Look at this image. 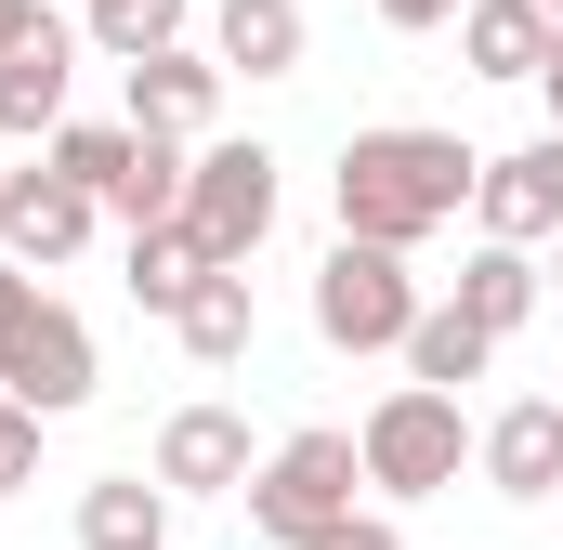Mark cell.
<instances>
[{"instance_id":"6da1fadb","label":"cell","mask_w":563,"mask_h":550,"mask_svg":"<svg viewBox=\"0 0 563 550\" xmlns=\"http://www.w3.org/2000/svg\"><path fill=\"white\" fill-rule=\"evenodd\" d=\"M485 157L459 132H420V119H380V132H341V170H328V210L354 250H420L472 210Z\"/></svg>"},{"instance_id":"277c9868","label":"cell","mask_w":563,"mask_h":550,"mask_svg":"<svg viewBox=\"0 0 563 550\" xmlns=\"http://www.w3.org/2000/svg\"><path fill=\"white\" fill-rule=\"evenodd\" d=\"M420 275H407V250H328L314 263V341L328 354H407V328H420Z\"/></svg>"},{"instance_id":"83f0119b","label":"cell","mask_w":563,"mask_h":550,"mask_svg":"<svg viewBox=\"0 0 563 550\" xmlns=\"http://www.w3.org/2000/svg\"><path fill=\"white\" fill-rule=\"evenodd\" d=\"M551 301H563V250H551Z\"/></svg>"},{"instance_id":"7402d4cb","label":"cell","mask_w":563,"mask_h":550,"mask_svg":"<svg viewBox=\"0 0 563 550\" xmlns=\"http://www.w3.org/2000/svg\"><path fill=\"white\" fill-rule=\"evenodd\" d=\"M13 485H40V419L0 394V498H13Z\"/></svg>"},{"instance_id":"4fadbf2b","label":"cell","mask_w":563,"mask_h":550,"mask_svg":"<svg viewBox=\"0 0 563 550\" xmlns=\"http://www.w3.org/2000/svg\"><path fill=\"white\" fill-rule=\"evenodd\" d=\"M210 106H223V66L184 40V53H144L132 66V132H170V144H197L210 132Z\"/></svg>"},{"instance_id":"7a4b0ae2","label":"cell","mask_w":563,"mask_h":550,"mask_svg":"<svg viewBox=\"0 0 563 550\" xmlns=\"http://www.w3.org/2000/svg\"><path fill=\"white\" fill-rule=\"evenodd\" d=\"M354 485H367V459H354V432H288L276 459L250 472V538H276V550H328L341 525H367L354 512Z\"/></svg>"},{"instance_id":"2e32d148","label":"cell","mask_w":563,"mask_h":550,"mask_svg":"<svg viewBox=\"0 0 563 550\" xmlns=\"http://www.w3.org/2000/svg\"><path fill=\"white\" fill-rule=\"evenodd\" d=\"M445 301H459V315H472L485 341H511V328H525V315L551 301V275H538V250H472V263H459V288H445Z\"/></svg>"},{"instance_id":"5bb4252c","label":"cell","mask_w":563,"mask_h":550,"mask_svg":"<svg viewBox=\"0 0 563 550\" xmlns=\"http://www.w3.org/2000/svg\"><path fill=\"white\" fill-rule=\"evenodd\" d=\"M79 550H170V485H157V472L79 485Z\"/></svg>"},{"instance_id":"3957f363","label":"cell","mask_w":563,"mask_h":550,"mask_svg":"<svg viewBox=\"0 0 563 550\" xmlns=\"http://www.w3.org/2000/svg\"><path fill=\"white\" fill-rule=\"evenodd\" d=\"M354 459H367V485H380V498H445V485L472 472V419H459V394L394 381L380 407L354 419Z\"/></svg>"},{"instance_id":"f1b7e54d","label":"cell","mask_w":563,"mask_h":550,"mask_svg":"<svg viewBox=\"0 0 563 550\" xmlns=\"http://www.w3.org/2000/svg\"><path fill=\"white\" fill-rule=\"evenodd\" d=\"M538 13H551V26H563V0H538Z\"/></svg>"},{"instance_id":"52a82bcc","label":"cell","mask_w":563,"mask_h":550,"mask_svg":"<svg viewBox=\"0 0 563 550\" xmlns=\"http://www.w3.org/2000/svg\"><path fill=\"white\" fill-rule=\"evenodd\" d=\"M472 223H485V250H563V132L511 144V157H485Z\"/></svg>"},{"instance_id":"d4e9b609","label":"cell","mask_w":563,"mask_h":550,"mask_svg":"<svg viewBox=\"0 0 563 550\" xmlns=\"http://www.w3.org/2000/svg\"><path fill=\"white\" fill-rule=\"evenodd\" d=\"M328 550H407V538H394V525L367 512V525H341V538H328Z\"/></svg>"},{"instance_id":"ac0fdd59","label":"cell","mask_w":563,"mask_h":550,"mask_svg":"<svg viewBox=\"0 0 563 550\" xmlns=\"http://www.w3.org/2000/svg\"><path fill=\"white\" fill-rule=\"evenodd\" d=\"M170 328H184V354H197V367H250V341H263V301H250V275H210V288H197Z\"/></svg>"},{"instance_id":"603a6c76","label":"cell","mask_w":563,"mask_h":550,"mask_svg":"<svg viewBox=\"0 0 563 550\" xmlns=\"http://www.w3.org/2000/svg\"><path fill=\"white\" fill-rule=\"evenodd\" d=\"M40 301H53V288H40V275H26V263H0V341H13V328H26V315H40Z\"/></svg>"},{"instance_id":"e0dca14e","label":"cell","mask_w":563,"mask_h":550,"mask_svg":"<svg viewBox=\"0 0 563 550\" xmlns=\"http://www.w3.org/2000/svg\"><path fill=\"white\" fill-rule=\"evenodd\" d=\"M210 275H223V263H210V250H197L184 223H144V237H132V275H119V288H132L144 315H184V301H197Z\"/></svg>"},{"instance_id":"44dd1931","label":"cell","mask_w":563,"mask_h":550,"mask_svg":"<svg viewBox=\"0 0 563 550\" xmlns=\"http://www.w3.org/2000/svg\"><path fill=\"white\" fill-rule=\"evenodd\" d=\"M132 119H92V132H53L40 144V170H66V184H79V197H92V210H106V197H119V184H132Z\"/></svg>"},{"instance_id":"cb8c5ba5","label":"cell","mask_w":563,"mask_h":550,"mask_svg":"<svg viewBox=\"0 0 563 550\" xmlns=\"http://www.w3.org/2000/svg\"><path fill=\"white\" fill-rule=\"evenodd\" d=\"M459 13H472V0H380V26H407V40H420V26H459Z\"/></svg>"},{"instance_id":"484cf974","label":"cell","mask_w":563,"mask_h":550,"mask_svg":"<svg viewBox=\"0 0 563 550\" xmlns=\"http://www.w3.org/2000/svg\"><path fill=\"white\" fill-rule=\"evenodd\" d=\"M13 40H40V0H0V53H13Z\"/></svg>"},{"instance_id":"9c48e42d","label":"cell","mask_w":563,"mask_h":550,"mask_svg":"<svg viewBox=\"0 0 563 550\" xmlns=\"http://www.w3.org/2000/svg\"><path fill=\"white\" fill-rule=\"evenodd\" d=\"M250 472L263 459H250V419L236 407H170L157 419V485L170 498H250Z\"/></svg>"},{"instance_id":"9a60e30c","label":"cell","mask_w":563,"mask_h":550,"mask_svg":"<svg viewBox=\"0 0 563 550\" xmlns=\"http://www.w3.org/2000/svg\"><path fill=\"white\" fill-rule=\"evenodd\" d=\"M551 13H538V0H472V13H459V53H472V79H538V66H551Z\"/></svg>"},{"instance_id":"5b68a950","label":"cell","mask_w":563,"mask_h":550,"mask_svg":"<svg viewBox=\"0 0 563 550\" xmlns=\"http://www.w3.org/2000/svg\"><path fill=\"white\" fill-rule=\"evenodd\" d=\"M288 184H276V144H197V184H184V237L210 250L223 275H250V250L276 237Z\"/></svg>"},{"instance_id":"ffe728a7","label":"cell","mask_w":563,"mask_h":550,"mask_svg":"<svg viewBox=\"0 0 563 550\" xmlns=\"http://www.w3.org/2000/svg\"><path fill=\"white\" fill-rule=\"evenodd\" d=\"M184 26H197V0H92V13H79V40H92V53H119V66L184 53Z\"/></svg>"},{"instance_id":"4316f807","label":"cell","mask_w":563,"mask_h":550,"mask_svg":"<svg viewBox=\"0 0 563 550\" xmlns=\"http://www.w3.org/2000/svg\"><path fill=\"white\" fill-rule=\"evenodd\" d=\"M538 92H551V132H563V40H551V66H538Z\"/></svg>"},{"instance_id":"ba28073f","label":"cell","mask_w":563,"mask_h":550,"mask_svg":"<svg viewBox=\"0 0 563 550\" xmlns=\"http://www.w3.org/2000/svg\"><path fill=\"white\" fill-rule=\"evenodd\" d=\"M472 472H485L511 512L563 498V394H525V407H498L485 432H472Z\"/></svg>"},{"instance_id":"30bf717a","label":"cell","mask_w":563,"mask_h":550,"mask_svg":"<svg viewBox=\"0 0 563 550\" xmlns=\"http://www.w3.org/2000/svg\"><path fill=\"white\" fill-rule=\"evenodd\" d=\"M92 197L66 184V170H13V197H0V263H26V275H53V263H79L92 250Z\"/></svg>"},{"instance_id":"7c38bea8","label":"cell","mask_w":563,"mask_h":550,"mask_svg":"<svg viewBox=\"0 0 563 550\" xmlns=\"http://www.w3.org/2000/svg\"><path fill=\"white\" fill-rule=\"evenodd\" d=\"M301 53H314L301 0H210V66L223 79H301Z\"/></svg>"},{"instance_id":"8992f818","label":"cell","mask_w":563,"mask_h":550,"mask_svg":"<svg viewBox=\"0 0 563 550\" xmlns=\"http://www.w3.org/2000/svg\"><path fill=\"white\" fill-rule=\"evenodd\" d=\"M92 381H106V367H92V328H79L66 301H40V315L0 341V394H13L26 419H79V407H92Z\"/></svg>"},{"instance_id":"d6986e66","label":"cell","mask_w":563,"mask_h":550,"mask_svg":"<svg viewBox=\"0 0 563 550\" xmlns=\"http://www.w3.org/2000/svg\"><path fill=\"white\" fill-rule=\"evenodd\" d=\"M485 367H498V341H485L459 301H432L420 328H407V381H420V394H459V381H485Z\"/></svg>"},{"instance_id":"f546056e","label":"cell","mask_w":563,"mask_h":550,"mask_svg":"<svg viewBox=\"0 0 563 550\" xmlns=\"http://www.w3.org/2000/svg\"><path fill=\"white\" fill-rule=\"evenodd\" d=\"M0 197H13V170H0Z\"/></svg>"},{"instance_id":"8fae6325","label":"cell","mask_w":563,"mask_h":550,"mask_svg":"<svg viewBox=\"0 0 563 550\" xmlns=\"http://www.w3.org/2000/svg\"><path fill=\"white\" fill-rule=\"evenodd\" d=\"M66 79H79V26L40 13V40L0 53V144H53L66 132Z\"/></svg>"}]
</instances>
